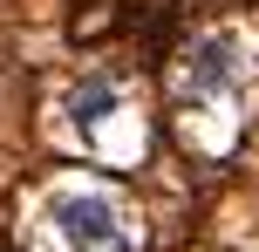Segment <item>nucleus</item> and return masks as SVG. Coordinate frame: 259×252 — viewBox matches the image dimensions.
<instances>
[{
	"label": "nucleus",
	"mask_w": 259,
	"mask_h": 252,
	"mask_svg": "<svg viewBox=\"0 0 259 252\" xmlns=\"http://www.w3.org/2000/svg\"><path fill=\"white\" fill-rule=\"evenodd\" d=\"M116 109H123V82L109 75V68H96V75H82L75 89H68V123H75V130H103Z\"/></svg>",
	"instance_id": "obj_3"
},
{
	"label": "nucleus",
	"mask_w": 259,
	"mask_h": 252,
	"mask_svg": "<svg viewBox=\"0 0 259 252\" xmlns=\"http://www.w3.org/2000/svg\"><path fill=\"white\" fill-rule=\"evenodd\" d=\"M232 82H239V41H232V34H205V41H191L178 89L191 95V103H219V95H232Z\"/></svg>",
	"instance_id": "obj_2"
},
{
	"label": "nucleus",
	"mask_w": 259,
	"mask_h": 252,
	"mask_svg": "<svg viewBox=\"0 0 259 252\" xmlns=\"http://www.w3.org/2000/svg\"><path fill=\"white\" fill-rule=\"evenodd\" d=\"M48 225L62 232L75 252H103L123 239V212L103 198V191H62V198L48 205Z\"/></svg>",
	"instance_id": "obj_1"
}]
</instances>
